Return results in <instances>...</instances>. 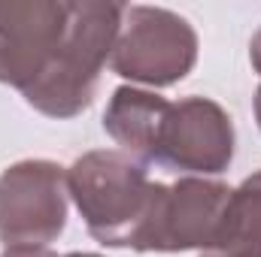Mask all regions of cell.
Listing matches in <instances>:
<instances>
[{
	"label": "cell",
	"mask_w": 261,
	"mask_h": 257,
	"mask_svg": "<svg viewBox=\"0 0 261 257\" xmlns=\"http://www.w3.org/2000/svg\"><path fill=\"white\" fill-rule=\"evenodd\" d=\"M197 61L195 27L161 6H125L110 67L122 79L167 88L192 73Z\"/></svg>",
	"instance_id": "3"
},
{
	"label": "cell",
	"mask_w": 261,
	"mask_h": 257,
	"mask_svg": "<svg viewBox=\"0 0 261 257\" xmlns=\"http://www.w3.org/2000/svg\"><path fill=\"white\" fill-rule=\"evenodd\" d=\"M67 170L52 160H21L0 176V242L46 248L67 224Z\"/></svg>",
	"instance_id": "6"
},
{
	"label": "cell",
	"mask_w": 261,
	"mask_h": 257,
	"mask_svg": "<svg viewBox=\"0 0 261 257\" xmlns=\"http://www.w3.org/2000/svg\"><path fill=\"white\" fill-rule=\"evenodd\" d=\"M231 157H234V124L231 115L216 100L186 97L179 103L170 100L164 103L146 160L170 170L213 176L228 170Z\"/></svg>",
	"instance_id": "5"
},
{
	"label": "cell",
	"mask_w": 261,
	"mask_h": 257,
	"mask_svg": "<svg viewBox=\"0 0 261 257\" xmlns=\"http://www.w3.org/2000/svg\"><path fill=\"white\" fill-rule=\"evenodd\" d=\"M67 191L97 242L134 248L158 197V182L146 176L137 157L103 148L82 154L67 170Z\"/></svg>",
	"instance_id": "1"
},
{
	"label": "cell",
	"mask_w": 261,
	"mask_h": 257,
	"mask_svg": "<svg viewBox=\"0 0 261 257\" xmlns=\"http://www.w3.org/2000/svg\"><path fill=\"white\" fill-rule=\"evenodd\" d=\"M67 257H100V254H82V251H73V254H67Z\"/></svg>",
	"instance_id": "13"
},
{
	"label": "cell",
	"mask_w": 261,
	"mask_h": 257,
	"mask_svg": "<svg viewBox=\"0 0 261 257\" xmlns=\"http://www.w3.org/2000/svg\"><path fill=\"white\" fill-rule=\"evenodd\" d=\"M122 15L125 6L119 3H70L64 43L49 70L21 91L24 100L49 118H73L88 109L97 94L100 70L113 58Z\"/></svg>",
	"instance_id": "2"
},
{
	"label": "cell",
	"mask_w": 261,
	"mask_h": 257,
	"mask_svg": "<svg viewBox=\"0 0 261 257\" xmlns=\"http://www.w3.org/2000/svg\"><path fill=\"white\" fill-rule=\"evenodd\" d=\"M216 248L261 254V170L231 191Z\"/></svg>",
	"instance_id": "8"
},
{
	"label": "cell",
	"mask_w": 261,
	"mask_h": 257,
	"mask_svg": "<svg viewBox=\"0 0 261 257\" xmlns=\"http://www.w3.org/2000/svg\"><path fill=\"white\" fill-rule=\"evenodd\" d=\"M249 61L255 67V73L261 76V27H258V34L252 37V43H249Z\"/></svg>",
	"instance_id": "10"
},
{
	"label": "cell",
	"mask_w": 261,
	"mask_h": 257,
	"mask_svg": "<svg viewBox=\"0 0 261 257\" xmlns=\"http://www.w3.org/2000/svg\"><path fill=\"white\" fill-rule=\"evenodd\" d=\"M200 257H261V254H249V251H231V248H210V251H200Z\"/></svg>",
	"instance_id": "11"
},
{
	"label": "cell",
	"mask_w": 261,
	"mask_h": 257,
	"mask_svg": "<svg viewBox=\"0 0 261 257\" xmlns=\"http://www.w3.org/2000/svg\"><path fill=\"white\" fill-rule=\"evenodd\" d=\"M231 188L213 179L189 176L158 185L152 212L134 239V251H210L219 242Z\"/></svg>",
	"instance_id": "4"
},
{
	"label": "cell",
	"mask_w": 261,
	"mask_h": 257,
	"mask_svg": "<svg viewBox=\"0 0 261 257\" xmlns=\"http://www.w3.org/2000/svg\"><path fill=\"white\" fill-rule=\"evenodd\" d=\"M70 21V3L6 0L0 3V82L28 91L55 61Z\"/></svg>",
	"instance_id": "7"
},
{
	"label": "cell",
	"mask_w": 261,
	"mask_h": 257,
	"mask_svg": "<svg viewBox=\"0 0 261 257\" xmlns=\"http://www.w3.org/2000/svg\"><path fill=\"white\" fill-rule=\"evenodd\" d=\"M0 257H58V254L49 251V248H40V245H12Z\"/></svg>",
	"instance_id": "9"
},
{
	"label": "cell",
	"mask_w": 261,
	"mask_h": 257,
	"mask_svg": "<svg viewBox=\"0 0 261 257\" xmlns=\"http://www.w3.org/2000/svg\"><path fill=\"white\" fill-rule=\"evenodd\" d=\"M255 118H258V127H261V88L255 91Z\"/></svg>",
	"instance_id": "12"
}]
</instances>
